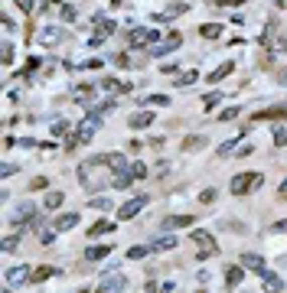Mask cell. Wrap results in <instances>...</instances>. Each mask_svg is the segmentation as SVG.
<instances>
[{"mask_svg": "<svg viewBox=\"0 0 287 293\" xmlns=\"http://www.w3.org/2000/svg\"><path fill=\"white\" fill-rule=\"evenodd\" d=\"M17 173V163H4V176H13Z\"/></svg>", "mask_w": 287, "mask_h": 293, "instance_id": "cell-50", "label": "cell"}, {"mask_svg": "<svg viewBox=\"0 0 287 293\" xmlns=\"http://www.w3.org/2000/svg\"><path fill=\"white\" fill-rule=\"evenodd\" d=\"M98 130H101V114H98V111H88V114L75 124V130H72V137H69V146L88 143L95 134H98Z\"/></svg>", "mask_w": 287, "mask_h": 293, "instance_id": "cell-2", "label": "cell"}, {"mask_svg": "<svg viewBox=\"0 0 287 293\" xmlns=\"http://www.w3.org/2000/svg\"><path fill=\"white\" fill-rule=\"evenodd\" d=\"M255 121H287V104H274V108L258 111Z\"/></svg>", "mask_w": 287, "mask_h": 293, "instance_id": "cell-11", "label": "cell"}, {"mask_svg": "<svg viewBox=\"0 0 287 293\" xmlns=\"http://www.w3.org/2000/svg\"><path fill=\"white\" fill-rule=\"evenodd\" d=\"M56 274H59V267H52V264H39V267L33 270V280L43 283V280H49V277H56Z\"/></svg>", "mask_w": 287, "mask_h": 293, "instance_id": "cell-20", "label": "cell"}, {"mask_svg": "<svg viewBox=\"0 0 287 293\" xmlns=\"http://www.w3.org/2000/svg\"><path fill=\"white\" fill-rule=\"evenodd\" d=\"M238 4H245V0H219V7H238Z\"/></svg>", "mask_w": 287, "mask_h": 293, "instance_id": "cell-52", "label": "cell"}, {"mask_svg": "<svg viewBox=\"0 0 287 293\" xmlns=\"http://www.w3.org/2000/svg\"><path fill=\"white\" fill-rule=\"evenodd\" d=\"M101 274H105V277H101V283H98L101 293H121V290H127V274H124V270L105 267Z\"/></svg>", "mask_w": 287, "mask_h": 293, "instance_id": "cell-4", "label": "cell"}, {"mask_svg": "<svg viewBox=\"0 0 287 293\" xmlns=\"http://www.w3.org/2000/svg\"><path fill=\"white\" fill-rule=\"evenodd\" d=\"M49 4H59V0H46V4H43V10H49Z\"/></svg>", "mask_w": 287, "mask_h": 293, "instance_id": "cell-55", "label": "cell"}, {"mask_svg": "<svg viewBox=\"0 0 287 293\" xmlns=\"http://www.w3.org/2000/svg\"><path fill=\"white\" fill-rule=\"evenodd\" d=\"M111 33H114V20H101L98 17V20H95V33H92V39H88V46H101Z\"/></svg>", "mask_w": 287, "mask_h": 293, "instance_id": "cell-10", "label": "cell"}, {"mask_svg": "<svg viewBox=\"0 0 287 293\" xmlns=\"http://www.w3.org/2000/svg\"><path fill=\"white\" fill-rule=\"evenodd\" d=\"M88 205L98 208V212H108V208H111V199H105V195H92V199H88Z\"/></svg>", "mask_w": 287, "mask_h": 293, "instance_id": "cell-30", "label": "cell"}, {"mask_svg": "<svg viewBox=\"0 0 287 293\" xmlns=\"http://www.w3.org/2000/svg\"><path fill=\"white\" fill-rule=\"evenodd\" d=\"M17 7L23 10V17H30V13H33V0H17Z\"/></svg>", "mask_w": 287, "mask_h": 293, "instance_id": "cell-42", "label": "cell"}, {"mask_svg": "<svg viewBox=\"0 0 287 293\" xmlns=\"http://www.w3.org/2000/svg\"><path fill=\"white\" fill-rule=\"evenodd\" d=\"M147 202H150V195H134L131 202H124V205L118 208V218H134V215H140L144 208H147Z\"/></svg>", "mask_w": 287, "mask_h": 293, "instance_id": "cell-7", "label": "cell"}, {"mask_svg": "<svg viewBox=\"0 0 287 293\" xmlns=\"http://www.w3.org/2000/svg\"><path fill=\"white\" fill-rule=\"evenodd\" d=\"M189 238H193L196 244H202V248H199V257H202V261H206V257H212L216 254V238H212V235H209V232H199V228H196V232L193 235H189Z\"/></svg>", "mask_w": 287, "mask_h": 293, "instance_id": "cell-9", "label": "cell"}, {"mask_svg": "<svg viewBox=\"0 0 287 293\" xmlns=\"http://www.w3.org/2000/svg\"><path fill=\"white\" fill-rule=\"evenodd\" d=\"M46 186H49V179L39 176V179H33V183H30V189H46Z\"/></svg>", "mask_w": 287, "mask_h": 293, "instance_id": "cell-49", "label": "cell"}, {"mask_svg": "<svg viewBox=\"0 0 287 293\" xmlns=\"http://www.w3.org/2000/svg\"><path fill=\"white\" fill-rule=\"evenodd\" d=\"M131 170H134V176H137V179H144V176H147V163H140V160H137V163H131Z\"/></svg>", "mask_w": 287, "mask_h": 293, "instance_id": "cell-37", "label": "cell"}, {"mask_svg": "<svg viewBox=\"0 0 287 293\" xmlns=\"http://www.w3.org/2000/svg\"><path fill=\"white\" fill-rule=\"evenodd\" d=\"M199 33H202V39H216V36H222V23H202Z\"/></svg>", "mask_w": 287, "mask_h": 293, "instance_id": "cell-27", "label": "cell"}, {"mask_svg": "<svg viewBox=\"0 0 287 293\" xmlns=\"http://www.w3.org/2000/svg\"><path fill=\"white\" fill-rule=\"evenodd\" d=\"M150 251H154V244H137V248H127V261H144Z\"/></svg>", "mask_w": 287, "mask_h": 293, "instance_id": "cell-23", "label": "cell"}, {"mask_svg": "<svg viewBox=\"0 0 287 293\" xmlns=\"http://www.w3.org/2000/svg\"><path fill=\"white\" fill-rule=\"evenodd\" d=\"M39 241H43V244H56V232H43V235H39Z\"/></svg>", "mask_w": 287, "mask_h": 293, "instance_id": "cell-48", "label": "cell"}, {"mask_svg": "<svg viewBox=\"0 0 287 293\" xmlns=\"http://www.w3.org/2000/svg\"><path fill=\"white\" fill-rule=\"evenodd\" d=\"M108 251H111V244H92V248L85 251L88 261H101V257H108Z\"/></svg>", "mask_w": 287, "mask_h": 293, "instance_id": "cell-22", "label": "cell"}, {"mask_svg": "<svg viewBox=\"0 0 287 293\" xmlns=\"http://www.w3.org/2000/svg\"><path fill=\"white\" fill-rule=\"evenodd\" d=\"M134 179H137V176H134V170L127 166V170H118V173L111 176V186H114V189H131Z\"/></svg>", "mask_w": 287, "mask_h": 293, "instance_id": "cell-14", "label": "cell"}, {"mask_svg": "<svg viewBox=\"0 0 287 293\" xmlns=\"http://www.w3.org/2000/svg\"><path fill=\"white\" fill-rule=\"evenodd\" d=\"M180 43H183L180 33H170L167 39H160V43L150 46V55H154V59H160V55H167V52H173V49H180Z\"/></svg>", "mask_w": 287, "mask_h": 293, "instance_id": "cell-8", "label": "cell"}, {"mask_svg": "<svg viewBox=\"0 0 287 293\" xmlns=\"http://www.w3.org/2000/svg\"><path fill=\"white\" fill-rule=\"evenodd\" d=\"M62 202H65V192H49V195H46V202H43V205H46V212H52V208H59Z\"/></svg>", "mask_w": 287, "mask_h": 293, "instance_id": "cell-28", "label": "cell"}, {"mask_svg": "<svg viewBox=\"0 0 287 293\" xmlns=\"http://www.w3.org/2000/svg\"><path fill=\"white\" fill-rule=\"evenodd\" d=\"M105 166H108L105 153H101V157L85 160V163L79 166V183H82V189H88V192H98L101 186H105V179H101V170H105Z\"/></svg>", "mask_w": 287, "mask_h": 293, "instance_id": "cell-1", "label": "cell"}, {"mask_svg": "<svg viewBox=\"0 0 287 293\" xmlns=\"http://www.w3.org/2000/svg\"><path fill=\"white\" fill-rule=\"evenodd\" d=\"M150 244H154V251H170V248H176L180 241H176L173 235H163V238H154Z\"/></svg>", "mask_w": 287, "mask_h": 293, "instance_id": "cell-26", "label": "cell"}, {"mask_svg": "<svg viewBox=\"0 0 287 293\" xmlns=\"http://www.w3.org/2000/svg\"><path fill=\"white\" fill-rule=\"evenodd\" d=\"M20 244V235H10V238H4V251H17Z\"/></svg>", "mask_w": 287, "mask_h": 293, "instance_id": "cell-41", "label": "cell"}, {"mask_svg": "<svg viewBox=\"0 0 287 293\" xmlns=\"http://www.w3.org/2000/svg\"><path fill=\"white\" fill-rule=\"evenodd\" d=\"M154 43H160V33L147 30V26H134L127 33V49H150Z\"/></svg>", "mask_w": 287, "mask_h": 293, "instance_id": "cell-5", "label": "cell"}, {"mask_svg": "<svg viewBox=\"0 0 287 293\" xmlns=\"http://www.w3.org/2000/svg\"><path fill=\"white\" fill-rule=\"evenodd\" d=\"M111 4H114V7H118V4H121V0H111Z\"/></svg>", "mask_w": 287, "mask_h": 293, "instance_id": "cell-56", "label": "cell"}, {"mask_svg": "<svg viewBox=\"0 0 287 293\" xmlns=\"http://www.w3.org/2000/svg\"><path fill=\"white\" fill-rule=\"evenodd\" d=\"M232 68H235V65H232V62H222V65H219V68H212V72H209V79H206V82H212V85H216V82H222L225 75L232 72Z\"/></svg>", "mask_w": 287, "mask_h": 293, "instance_id": "cell-24", "label": "cell"}, {"mask_svg": "<svg viewBox=\"0 0 287 293\" xmlns=\"http://www.w3.org/2000/svg\"><path fill=\"white\" fill-rule=\"evenodd\" d=\"M147 104H154V108H167L170 98H167V95H150V98H147Z\"/></svg>", "mask_w": 287, "mask_h": 293, "instance_id": "cell-35", "label": "cell"}, {"mask_svg": "<svg viewBox=\"0 0 287 293\" xmlns=\"http://www.w3.org/2000/svg\"><path fill=\"white\" fill-rule=\"evenodd\" d=\"M242 277H245V270L238 267V264H229V267H225V287H238Z\"/></svg>", "mask_w": 287, "mask_h": 293, "instance_id": "cell-18", "label": "cell"}, {"mask_svg": "<svg viewBox=\"0 0 287 293\" xmlns=\"http://www.w3.org/2000/svg\"><path fill=\"white\" fill-rule=\"evenodd\" d=\"M219 101H222V95H219V92H209L206 98H202V108H206V111H212Z\"/></svg>", "mask_w": 287, "mask_h": 293, "instance_id": "cell-33", "label": "cell"}, {"mask_svg": "<svg viewBox=\"0 0 287 293\" xmlns=\"http://www.w3.org/2000/svg\"><path fill=\"white\" fill-rule=\"evenodd\" d=\"M108 232H114L111 222H98V225H92V232H88V235H92V238H98V235H108Z\"/></svg>", "mask_w": 287, "mask_h": 293, "instance_id": "cell-31", "label": "cell"}, {"mask_svg": "<svg viewBox=\"0 0 287 293\" xmlns=\"http://www.w3.org/2000/svg\"><path fill=\"white\" fill-rule=\"evenodd\" d=\"M261 183H264L261 173H238V176H232L229 189H232V195H248V192L261 189Z\"/></svg>", "mask_w": 287, "mask_h": 293, "instance_id": "cell-3", "label": "cell"}, {"mask_svg": "<svg viewBox=\"0 0 287 293\" xmlns=\"http://www.w3.org/2000/svg\"><path fill=\"white\" fill-rule=\"evenodd\" d=\"M101 92H131V85H121L118 79H101Z\"/></svg>", "mask_w": 287, "mask_h": 293, "instance_id": "cell-25", "label": "cell"}, {"mask_svg": "<svg viewBox=\"0 0 287 293\" xmlns=\"http://www.w3.org/2000/svg\"><path fill=\"white\" fill-rule=\"evenodd\" d=\"M75 17H79V13H75V7L72 4H62V20H65V23H72Z\"/></svg>", "mask_w": 287, "mask_h": 293, "instance_id": "cell-36", "label": "cell"}, {"mask_svg": "<svg viewBox=\"0 0 287 293\" xmlns=\"http://www.w3.org/2000/svg\"><path fill=\"white\" fill-rule=\"evenodd\" d=\"M62 36H65V33L59 30V26H43V30H39V43H43V46H56V43H62Z\"/></svg>", "mask_w": 287, "mask_h": 293, "instance_id": "cell-13", "label": "cell"}, {"mask_svg": "<svg viewBox=\"0 0 287 293\" xmlns=\"http://www.w3.org/2000/svg\"><path fill=\"white\" fill-rule=\"evenodd\" d=\"M277 195H281V199H287V179H281V186H277Z\"/></svg>", "mask_w": 287, "mask_h": 293, "instance_id": "cell-51", "label": "cell"}, {"mask_svg": "<svg viewBox=\"0 0 287 293\" xmlns=\"http://www.w3.org/2000/svg\"><path fill=\"white\" fill-rule=\"evenodd\" d=\"M261 280H264V287H268V290H284V280L274 274V270H268V267L261 270Z\"/></svg>", "mask_w": 287, "mask_h": 293, "instance_id": "cell-21", "label": "cell"}, {"mask_svg": "<svg viewBox=\"0 0 287 293\" xmlns=\"http://www.w3.org/2000/svg\"><path fill=\"white\" fill-rule=\"evenodd\" d=\"M154 117L157 114H150V111H134V114L127 117V127H131V130H144V127L154 124Z\"/></svg>", "mask_w": 287, "mask_h": 293, "instance_id": "cell-12", "label": "cell"}, {"mask_svg": "<svg viewBox=\"0 0 287 293\" xmlns=\"http://www.w3.org/2000/svg\"><path fill=\"white\" fill-rule=\"evenodd\" d=\"M199 146H206V137L202 134H193V137L183 140V150H199Z\"/></svg>", "mask_w": 287, "mask_h": 293, "instance_id": "cell-29", "label": "cell"}, {"mask_svg": "<svg viewBox=\"0 0 287 293\" xmlns=\"http://www.w3.org/2000/svg\"><path fill=\"white\" fill-rule=\"evenodd\" d=\"M82 68H101V59H85V62H79Z\"/></svg>", "mask_w": 287, "mask_h": 293, "instance_id": "cell-46", "label": "cell"}, {"mask_svg": "<svg viewBox=\"0 0 287 293\" xmlns=\"http://www.w3.org/2000/svg\"><path fill=\"white\" fill-rule=\"evenodd\" d=\"M114 65L127 68V65H134V62H131V55H127V52H121V55H114Z\"/></svg>", "mask_w": 287, "mask_h": 293, "instance_id": "cell-40", "label": "cell"}, {"mask_svg": "<svg viewBox=\"0 0 287 293\" xmlns=\"http://www.w3.org/2000/svg\"><path fill=\"white\" fill-rule=\"evenodd\" d=\"M271 228H274V232H287V222H274Z\"/></svg>", "mask_w": 287, "mask_h": 293, "instance_id": "cell-53", "label": "cell"}, {"mask_svg": "<svg viewBox=\"0 0 287 293\" xmlns=\"http://www.w3.org/2000/svg\"><path fill=\"white\" fill-rule=\"evenodd\" d=\"M196 79H199V72H193V68H189V72H183L180 79H176V88H180V85H183V88H186V85H193Z\"/></svg>", "mask_w": 287, "mask_h": 293, "instance_id": "cell-32", "label": "cell"}, {"mask_svg": "<svg viewBox=\"0 0 287 293\" xmlns=\"http://www.w3.org/2000/svg\"><path fill=\"white\" fill-rule=\"evenodd\" d=\"M242 264L248 270H255V274H261V270H264V257L261 254H251V251H245V254H242Z\"/></svg>", "mask_w": 287, "mask_h": 293, "instance_id": "cell-17", "label": "cell"}, {"mask_svg": "<svg viewBox=\"0 0 287 293\" xmlns=\"http://www.w3.org/2000/svg\"><path fill=\"white\" fill-rule=\"evenodd\" d=\"M75 225H79V212H62L56 218V232H72Z\"/></svg>", "mask_w": 287, "mask_h": 293, "instance_id": "cell-15", "label": "cell"}, {"mask_svg": "<svg viewBox=\"0 0 287 293\" xmlns=\"http://www.w3.org/2000/svg\"><path fill=\"white\" fill-rule=\"evenodd\" d=\"M26 280H33V274H30L26 264H17V267H7L4 270V283H7V287H23Z\"/></svg>", "mask_w": 287, "mask_h": 293, "instance_id": "cell-6", "label": "cell"}, {"mask_svg": "<svg viewBox=\"0 0 287 293\" xmlns=\"http://www.w3.org/2000/svg\"><path fill=\"white\" fill-rule=\"evenodd\" d=\"M10 62H13V46L4 43V65H10Z\"/></svg>", "mask_w": 287, "mask_h": 293, "instance_id": "cell-44", "label": "cell"}, {"mask_svg": "<svg viewBox=\"0 0 287 293\" xmlns=\"http://www.w3.org/2000/svg\"><path fill=\"white\" fill-rule=\"evenodd\" d=\"M274 49H277V52H287V36H284V33L274 39Z\"/></svg>", "mask_w": 287, "mask_h": 293, "instance_id": "cell-45", "label": "cell"}, {"mask_svg": "<svg viewBox=\"0 0 287 293\" xmlns=\"http://www.w3.org/2000/svg\"><path fill=\"white\" fill-rule=\"evenodd\" d=\"M242 114V108H225L222 114H219V121H232V117H238Z\"/></svg>", "mask_w": 287, "mask_h": 293, "instance_id": "cell-38", "label": "cell"}, {"mask_svg": "<svg viewBox=\"0 0 287 293\" xmlns=\"http://www.w3.org/2000/svg\"><path fill=\"white\" fill-rule=\"evenodd\" d=\"M65 130H69V121H65V117H59V121L52 124V137H62Z\"/></svg>", "mask_w": 287, "mask_h": 293, "instance_id": "cell-34", "label": "cell"}, {"mask_svg": "<svg viewBox=\"0 0 287 293\" xmlns=\"http://www.w3.org/2000/svg\"><path fill=\"white\" fill-rule=\"evenodd\" d=\"M235 143H238V140H229V143H222V146H219V157H229V153L235 150Z\"/></svg>", "mask_w": 287, "mask_h": 293, "instance_id": "cell-43", "label": "cell"}, {"mask_svg": "<svg viewBox=\"0 0 287 293\" xmlns=\"http://www.w3.org/2000/svg\"><path fill=\"white\" fill-rule=\"evenodd\" d=\"M277 82H281V85H287V68H281V72H277Z\"/></svg>", "mask_w": 287, "mask_h": 293, "instance_id": "cell-54", "label": "cell"}, {"mask_svg": "<svg viewBox=\"0 0 287 293\" xmlns=\"http://www.w3.org/2000/svg\"><path fill=\"white\" fill-rule=\"evenodd\" d=\"M274 143L277 146H287V130L284 127H274Z\"/></svg>", "mask_w": 287, "mask_h": 293, "instance_id": "cell-39", "label": "cell"}, {"mask_svg": "<svg viewBox=\"0 0 287 293\" xmlns=\"http://www.w3.org/2000/svg\"><path fill=\"white\" fill-rule=\"evenodd\" d=\"M105 160H108V170H111V173L127 170V166H131V163H127V157H124V153H105Z\"/></svg>", "mask_w": 287, "mask_h": 293, "instance_id": "cell-19", "label": "cell"}, {"mask_svg": "<svg viewBox=\"0 0 287 293\" xmlns=\"http://www.w3.org/2000/svg\"><path fill=\"white\" fill-rule=\"evenodd\" d=\"M193 225V215H173V218H163V228L167 232H176V228H189Z\"/></svg>", "mask_w": 287, "mask_h": 293, "instance_id": "cell-16", "label": "cell"}, {"mask_svg": "<svg viewBox=\"0 0 287 293\" xmlns=\"http://www.w3.org/2000/svg\"><path fill=\"white\" fill-rule=\"evenodd\" d=\"M212 199H216V189H206V192L199 195V202H202V205H209V202H212Z\"/></svg>", "mask_w": 287, "mask_h": 293, "instance_id": "cell-47", "label": "cell"}]
</instances>
